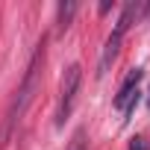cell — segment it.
Here are the masks:
<instances>
[{"label": "cell", "instance_id": "1", "mask_svg": "<svg viewBox=\"0 0 150 150\" xmlns=\"http://www.w3.org/2000/svg\"><path fill=\"white\" fill-rule=\"evenodd\" d=\"M38 59H41V50L33 56V62H30V68H27V77H24V83H21V88H18V94H15V100H12L9 112H6V118H3V127H0V141H6V138H9L12 127L21 121L24 109L30 106L33 91L38 88Z\"/></svg>", "mask_w": 150, "mask_h": 150}, {"label": "cell", "instance_id": "2", "mask_svg": "<svg viewBox=\"0 0 150 150\" xmlns=\"http://www.w3.org/2000/svg\"><path fill=\"white\" fill-rule=\"evenodd\" d=\"M135 12H138V3H129V6L124 9V15L118 18V24H115L112 35H109V38H106V44H103V53H100V62H97V77H103V74L109 71V65L115 62V56H118V50H121V38H124L127 27L132 24Z\"/></svg>", "mask_w": 150, "mask_h": 150}, {"label": "cell", "instance_id": "3", "mask_svg": "<svg viewBox=\"0 0 150 150\" xmlns=\"http://www.w3.org/2000/svg\"><path fill=\"white\" fill-rule=\"evenodd\" d=\"M80 80H83V68L80 65H68L62 74V88H59V112H56V124H65V118L74 109V100H77L80 91Z\"/></svg>", "mask_w": 150, "mask_h": 150}, {"label": "cell", "instance_id": "4", "mask_svg": "<svg viewBox=\"0 0 150 150\" xmlns=\"http://www.w3.org/2000/svg\"><path fill=\"white\" fill-rule=\"evenodd\" d=\"M138 80H141V71H138V68L129 71V77L124 80V86H121V91H118V97H115V106L124 109L127 118L132 115V109H135V103H138Z\"/></svg>", "mask_w": 150, "mask_h": 150}, {"label": "cell", "instance_id": "5", "mask_svg": "<svg viewBox=\"0 0 150 150\" xmlns=\"http://www.w3.org/2000/svg\"><path fill=\"white\" fill-rule=\"evenodd\" d=\"M74 12H77V3H62V6H59V30H68Z\"/></svg>", "mask_w": 150, "mask_h": 150}, {"label": "cell", "instance_id": "6", "mask_svg": "<svg viewBox=\"0 0 150 150\" xmlns=\"http://www.w3.org/2000/svg\"><path fill=\"white\" fill-rule=\"evenodd\" d=\"M68 150H88V141H86V129L80 127L77 132L71 135V144H68Z\"/></svg>", "mask_w": 150, "mask_h": 150}, {"label": "cell", "instance_id": "7", "mask_svg": "<svg viewBox=\"0 0 150 150\" xmlns=\"http://www.w3.org/2000/svg\"><path fill=\"white\" fill-rule=\"evenodd\" d=\"M129 150H147V144H144V138H141V135H135V138L129 141Z\"/></svg>", "mask_w": 150, "mask_h": 150}]
</instances>
